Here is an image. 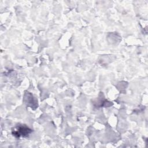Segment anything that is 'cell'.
Returning a JSON list of instances; mask_svg holds the SVG:
<instances>
[{"instance_id": "1", "label": "cell", "mask_w": 148, "mask_h": 148, "mask_svg": "<svg viewBox=\"0 0 148 148\" xmlns=\"http://www.w3.org/2000/svg\"><path fill=\"white\" fill-rule=\"evenodd\" d=\"M32 130L25 125H20L14 128L12 131V134L16 138H20L21 136L25 137L27 136Z\"/></svg>"}, {"instance_id": "2", "label": "cell", "mask_w": 148, "mask_h": 148, "mask_svg": "<svg viewBox=\"0 0 148 148\" xmlns=\"http://www.w3.org/2000/svg\"><path fill=\"white\" fill-rule=\"evenodd\" d=\"M25 102L27 103L28 106H30L31 107L35 106V108L37 107V102L33 98V96L31 94L28 93L25 94Z\"/></svg>"}]
</instances>
